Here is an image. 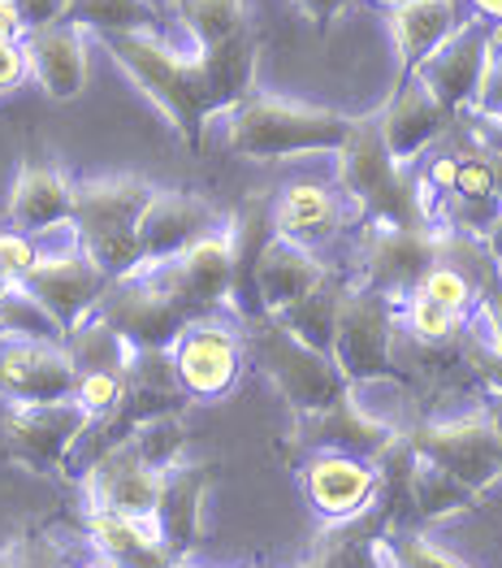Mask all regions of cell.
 Masks as SVG:
<instances>
[{
    "mask_svg": "<svg viewBox=\"0 0 502 568\" xmlns=\"http://www.w3.org/2000/svg\"><path fill=\"white\" fill-rule=\"evenodd\" d=\"M183 422L178 413L143 422L135 434L113 443L92 469H83V495L95 508H113L135 521H156L165 474L178 465Z\"/></svg>",
    "mask_w": 502,
    "mask_h": 568,
    "instance_id": "obj_1",
    "label": "cell"
},
{
    "mask_svg": "<svg viewBox=\"0 0 502 568\" xmlns=\"http://www.w3.org/2000/svg\"><path fill=\"white\" fill-rule=\"evenodd\" d=\"M104 44L113 52V61L135 79L139 92L170 118V126L183 135L186 148H199L208 118L222 113L208 79H204L199 57H178L156 31L104 36Z\"/></svg>",
    "mask_w": 502,
    "mask_h": 568,
    "instance_id": "obj_2",
    "label": "cell"
},
{
    "mask_svg": "<svg viewBox=\"0 0 502 568\" xmlns=\"http://www.w3.org/2000/svg\"><path fill=\"white\" fill-rule=\"evenodd\" d=\"M347 135H351V118L265 92H252L226 113L229 152L252 156V161H277V156H299V152H338Z\"/></svg>",
    "mask_w": 502,
    "mask_h": 568,
    "instance_id": "obj_3",
    "label": "cell"
},
{
    "mask_svg": "<svg viewBox=\"0 0 502 568\" xmlns=\"http://www.w3.org/2000/svg\"><path fill=\"white\" fill-rule=\"evenodd\" d=\"M156 191L139 174H104L88 179L74 191V235L88 247L95 265L113 278H126L143 265L139 252V222L147 213V204L156 200Z\"/></svg>",
    "mask_w": 502,
    "mask_h": 568,
    "instance_id": "obj_4",
    "label": "cell"
},
{
    "mask_svg": "<svg viewBox=\"0 0 502 568\" xmlns=\"http://www.w3.org/2000/svg\"><path fill=\"white\" fill-rule=\"evenodd\" d=\"M342 187L386 226H429V200L420 179L390 152L381 135V118H356L351 135L338 148Z\"/></svg>",
    "mask_w": 502,
    "mask_h": 568,
    "instance_id": "obj_5",
    "label": "cell"
},
{
    "mask_svg": "<svg viewBox=\"0 0 502 568\" xmlns=\"http://www.w3.org/2000/svg\"><path fill=\"white\" fill-rule=\"evenodd\" d=\"M95 313L126 334L135 352H170L195 322H204V313L170 283L165 265H139L135 274L113 278Z\"/></svg>",
    "mask_w": 502,
    "mask_h": 568,
    "instance_id": "obj_6",
    "label": "cell"
},
{
    "mask_svg": "<svg viewBox=\"0 0 502 568\" xmlns=\"http://www.w3.org/2000/svg\"><path fill=\"white\" fill-rule=\"evenodd\" d=\"M252 352L260 361V369L274 378V386L295 404L299 417H317L325 408L347 399V374L338 369V361L329 352L308 347L304 338L286 331L277 317L260 322L252 334Z\"/></svg>",
    "mask_w": 502,
    "mask_h": 568,
    "instance_id": "obj_7",
    "label": "cell"
},
{
    "mask_svg": "<svg viewBox=\"0 0 502 568\" xmlns=\"http://www.w3.org/2000/svg\"><path fill=\"white\" fill-rule=\"evenodd\" d=\"M92 417L65 399V404H9L0 417V460L22 465L31 474L57 477L79 456V443L92 434Z\"/></svg>",
    "mask_w": 502,
    "mask_h": 568,
    "instance_id": "obj_8",
    "label": "cell"
},
{
    "mask_svg": "<svg viewBox=\"0 0 502 568\" xmlns=\"http://www.w3.org/2000/svg\"><path fill=\"white\" fill-rule=\"evenodd\" d=\"M22 291L44 308L61 331H79L109 291V274L88 256V247L79 243L74 226H61L57 243L44 247V261L22 278Z\"/></svg>",
    "mask_w": 502,
    "mask_h": 568,
    "instance_id": "obj_9",
    "label": "cell"
},
{
    "mask_svg": "<svg viewBox=\"0 0 502 568\" xmlns=\"http://www.w3.org/2000/svg\"><path fill=\"white\" fill-rule=\"evenodd\" d=\"M390 347H395V304L381 291H347L338 331H334V361L347 382H372L390 374Z\"/></svg>",
    "mask_w": 502,
    "mask_h": 568,
    "instance_id": "obj_10",
    "label": "cell"
},
{
    "mask_svg": "<svg viewBox=\"0 0 502 568\" xmlns=\"http://www.w3.org/2000/svg\"><path fill=\"white\" fill-rule=\"evenodd\" d=\"M499 36L502 27H490L485 18H468L455 36L416 70V79L438 95L451 113L477 104V92H481V79H485V65L494 57Z\"/></svg>",
    "mask_w": 502,
    "mask_h": 568,
    "instance_id": "obj_11",
    "label": "cell"
},
{
    "mask_svg": "<svg viewBox=\"0 0 502 568\" xmlns=\"http://www.w3.org/2000/svg\"><path fill=\"white\" fill-rule=\"evenodd\" d=\"M420 460L447 469L463 486H481L502 469V447L490 417H459V422H433L408 434Z\"/></svg>",
    "mask_w": 502,
    "mask_h": 568,
    "instance_id": "obj_12",
    "label": "cell"
},
{
    "mask_svg": "<svg viewBox=\"0 0 502 568\" xmlns=\"http://www.w3.org/2000/svg\"><path fill=\"white\" fill-rule=\"evenodd\" d=\"M0 395L9 404H65L79 395V369L61 343H0Z\"/></svg>",
    "mask_w": 502,
    "mask_h": 568,
    "instance_id": "obj_13",
    "label": "cell"
},
{
    "mask_svg": "<svg viewBox=\"0 0 502 568\" xmlns=\"http://www.w3.org/2000/svg\"><path fill=\"white\" fill-rule=\"evenodd\" d=\"M442 256V239L429 226H386L377 222L368 231L365 243V274L368 286L390 295V300H408L416 286L424 283V274L438 265Z\"/></svg>",
    "mask_w": 502,
    "mask_h": 568,
    "instance_id": "obj_14",
    "label": "cell"
},
{
    "mask_svg": "<svg viewBox=\"0 0 502 568\" xmlns=\"http://www.w3.org/2000/svg\"><path fill=\"white\" fill-rule=\"evenodd\" d=\"M74 191H79V183H70V174L31 143V152L22 156L13 195H9V213H4L9 231L44 239L61 226H70L74 222Z\"/></svg>",
    "mask_w": 502,
    "mask_h": 568,
    "instance_id": "obj_15",
    "label": "cell"
},
{
    "mask_svg": "<svg viewBox=\"0 0 502 568\" xmlns=\"http://www.w3.org/2000/svg\"><path fill=\"white\" fill-rule=\"evenodd\" d=\"M174 369L191 399H222L243 369V338L222 317H204L170 347Z\"/></svg>",
    "mask_w": 502,
    "mask_h": 568,
    "instance_id": "obj_16",
    "label": "cell"
},
{
    "mask_svg": "<svg viewBox=\"0 0 502 568\" xmlns=\"http://www.w3.org/2000/svg\"><path fill=\"white\" fill-rule=\"evenodd\" d=\"M217 231V213L208 200L191 195V191H156V200L147 204L143 222H139V252L143 265H165L178 261L191 243Z\"/></svg>",
    "mask_w": 502,
    "mask_h": 568,
    "instance_id": "obj_17",
    "label": "cell"
},
{
    "mask_svg": "<svg viewBox=\"0 0 502 568\" xmlns=\"http://www.w3.org/2000/svg\"><path fill=\"white\" fill-rule=\"evenodd\" d=\"M386 22L399 52V79H411L468 18L463 0H386Z\"/></svg>",
    "mask_w": 502,
    "mask_h": 568,
    "instance_id": "obj_18",
    "label": "cell"
},
{
    "mask_svg": "<svg viewBox=\"0 0 502 568\" xmlns=\"http://www.w3.org/2000/svg\"><path fill=\"white\" fill-rule=\"evenodd\" d=\"M165 274L204 317H213L234 291V226H217L191 243L178 261H165Z\"/></svg>",
    "mask_w": 502,
    "mask_h": 568,
    "instance_id": "obj_19",
    "label": "cell"
},
{
    "mask_svg": "<svg viewBox=\"0 0 502 568\" xmlns=\"http://www.w3.org/2000/svg\"><path fill=\"white\" fill-rule=\"evenodd\" d=\"M377 118H381V135H386V143H390V152H395L403 165H411L429 143L451 126L455 113H451L438 95L411 74V79H399V88H395V95H390V104H386Z\"/></svg>",
    "mask_w": 502,
    "mask_h": 568,
    "instance_id": "obj_20",
    "label": "cell"
},
{
    "mask_svg": "<svg viewBox=\"0 0 502 568\" xmlns=\"http://www.w3.org/2000/svg\"><path fill=\"white\" fill-rule=\"evenodd\" d=\"M83 529L92 538L95 556H104L113 568H183L170 547L161 542L156 521H135V517H122L113 508H83Z\"/></svg>",
    "mask_w": 502,
    "mask_h": 568,
    "instance_id": "obj_21",
    "label": "cell"
},
{
    "mask_svg": "<svg viewBox=\"0 0 502 568\" xmlns=\"http://www.w3.org/2000/svg\"><path fill=\"white\" fill-rule=\"evenodd\" d=\"M325 270L320 261H313V252L304 243H290V239H274L265 247V256L256 261V274H252V295H256V308L265 317H281L286 308H295L313 286H320Z\"/></svg>",
    "mask_w": 502,
    "mask_h": 568,
    "instance_id": "obj_22",
    "label": "cell"
},
{
    "mask_svg": "<svg viewBox=\"0 0 502 568\" xmlns=\"http://www.w3.org/2000/svg\"><path fill=\"white\" fill-rule=\"evenodd\" d=\"M22 48L31 61V79L48 100H74L88 88V31L61 22L48 31H31Z\"/></svg>",
    "mask_w": 502,
    "mask_h": 568,
    "instance_id": "obj_23",
    "label": "cell"
},
{
    "mask_svg": "<svg viewBox=\"0 0 502 568\" xmlns=\"http://www.w3.org/2000/svg\"><path fill=\"white\" fill-rule=\"evenodd\" d=\"M308 499L325 517H360L372 495H377V469L365 465L360 456H342V452H325L308 465Z\"/></svg>",
    "mask_w": 502,
    "mask_h": 568,
    "instance_id": "obj_24",
    "label": "cell"
},
{
    "mask_svg": "<svg viewBox=\"0 0 502 568\" xmlns=\"http://www.w3.org/2000/svg\"><path fill=\"white\" fill-rule=\"evenodd\" d=\"M208 465H174L165 474L161 508H156V534L170 547V556L183 565L199 534V499L208 490Z\"/></svg>",
    "mask_w": 502,
    "mask_h": 568,
    "instance_id": "obj_25",
    "label": "cell"
},
{
    "mask_svg": "<svg viewBox=\"0 0 502 568\" xmlns=\"http://www.w3.org/2000/svg\"><path fill=\"white\" fill-rule=\"evenodd\" d=\"M342 222V200L325 183H290L277 191L274 200V231L290 243H313V239H334Z\"/></svg>",
    "mask_w": 502,
    "mask_h": 568,
    "instance_id": "obj_26",
    "label": "cell"
},
{
    "mask_svg": "<svg viewBox=\"0 0 502 568\" xmlns=\"http://www.w3.org/2000/svg\"><path fill=\"white\" fill-rule=\"evenodd\" d=\"M65 356L74 361L79 374H113V378H131L135 365V347L126 343V334L113 331L100 313H92L79 331L65 334Z\"/></svg>",
    "mask_w": 502,
    "mask_h": 568,
    "instance_id": "obj_27",
    "label": "cell"
},
{
    "mask_svg": "<svg viewBox=\"0 0 502 568\" xmlns=\"http://www.w3.org/2000/svg\"><path fill=\"white\" fill-rule=\"evenodd\" d=\"M308 422V438H317V443H329V447H338L342 456H351V452H368V456H381L390 443H395V434L386 426H377L372 417H365L356 404H351V395L342 399V404H334V408H325L317 417H304Z\"/></svg>",
    "mask_w": 502,
    "mask_h": 568,
    "instance_id": "obj_28",
    "label": "cell"
},
{
    "mask_svg": "<svg viewBox=\"0 0 502 568\" xmlns=\"http://www.w3.org/2000/svg\"><path fill=\"white\" fill-rule=\"evenodd\" d=\"M342 300H347V286L338 283L334 274H325L320 286H313L295 308H286L277 322L295 338H304L308 347L329 352L334 356V331H338V313H342Z\"/></svg>",
    "mask_w": 502,
    "mask_h": 568,
    "instance_id": "obj_29",
    "label": "cell"
},
{
    "mask_svg": "<svg viewBox=\"0 0 502 568\" xmlns=\"http://www.w3.org/2000/svg\"><path fill=\"white\" fill-rule=\"evenodd\" d=\"M165 18L161 4L152 0H70L65 22L79 31H95L104 36H131V31H156Z\"/></svg>",
    "mask_w": 502,
    "mask_h": 568,
    "instance_id": "obj_30",
    "label": "cell"
},
{
    "mask_svg": "<svg viewBox=\"0 0 502 568\" xmlns=\"http://www.w3.org/2000/svg\"><path fill=\"white\" fill-rule=\"evenodd\" d=\"M174 13L183 18V27L195 40V52L204 48H217L252 31V13H247V0H178Z\"/></svg>",
    "mask_w": 502,
    "mask_h": 568,
    "instance_id": "obj_31",
    "label": "cell"
},
{
    "mask_svg": "<svg viewBox=\"0 0 502 568\" xmlns=\"http://www.w3.org/2000/svg\"><path fill=\"white\" fill-rule=\"evenodd\" d=\"M18 338H40V343H65V331L48 317L44 308L18 286L9 295H0V343H18Z\"/></svg>",
    "mask_w": 502,
    "mask_h": 568,
    "instance_id": "obj_32",
    "label": "cell"
},
{
    "mask_svg": "<svg viewBox=\"0 0 502 568\" xmlns=\"http://www.w3.org/2000/svg\"><path fill=\"white\" fill-rule=\"evenodd\" d=\"M0 568H65V551L48 529L31 525L0 547Z\"/></svg>",
    "mask_w": 502,
    "mask_h": 568,
    "instance_id": "obj_33",
    "label": "cell"
},
{
    "mask_svg": "<svg viewBox=\"0 0 502 568\" xmlns=\"http://www.w3.org/2000/svg\"><path fill=\"white\" fill-rule=\"evenodd\" d=\"M408 331L420 338V343H447L451 334L459 331V313H451L447 304L411 291L408 295Z\"/></svg>",
    "mask_w": 502,
    "mask_h": 568,
    "instance_id": "obj_34",
    "label": "cell"
},
{
    "mask_svg": "<svg viewBox=\"0 0 502 568\" xmlns=\"http://www.w3.org/2000/svg\"><path fill=\"white\" fill-rule=\"evenodd\" d=\"M420 295H429V300H438V304H447L451 313H468V304H472V295H477V286H472V278L463 274V270H455V265H447L442 256H438V265L424 274V283L416 286Z\"/></svg>",
    "mask_w": 502,
    "mask_h": 568,
    "instance_id": "obj_35",
    "label": "cell"
},
{
    "mask_svg": "<svg viewBox=\"0 0 502 568\" xmlns=\"http://www.w3.org/2000/svg\"><path fill=\"white\" fill-rule=\"evenodd\" d=\"M44 261V243L35 235H22V231H0V270L13 278V283H22L35 265Z\"/></svg>",
    "mask_w": 502,
    "mask_h": 568,
    "instance_id": "obj_36",
    "label": "cell"
},
{
    "mask_svg": "<svg viewBox=\"0 0 502 568\" xmlns=\"http://www.w3.org/2000/svg\"><path fill=\"white\" fill-rule=\"evenodd\" d=\"M381 556H390L395 568H468L459 565L451 551H442L424 538H395L390 547H381Z\"/></svg>",
    "mask_w": 502,
    "mask_h": 568,
    "instance_id": "obj_37",
    "label": "cell"
},
{
    "mask_svg": "<svg viewBox=\"0 0 502 568\" xmlns=\"http://www.w3.org/2000/svg\"><path fill=\"white\" fill-rule=\"evenodd\" d=\"M485 122H502V36L494 44V57L485 65V79H481V92H477V104H472Z\"/></svg>",
    "mask_w": 502,
    "mask_h": 568,
    "instance_id": "obj_38",
    "label": "cell"
},
{
    "mask_svg": "<svg viewBox=\"0 0 502 568\" xmlns=\"http://www.w3.org/2000/svg\"><path fill=\"white\" fill-rule=\"evenodd\" d=\"M31 79V61H27V48L22 44H0V95L22 88Z\"/></svg>",
    "mask_w": 502,
    "mask_h": 568,
    "instance_id": "obj_39",
    "label": "cell"
},
{
    "mask_svg": "<svg viewBox=\"0 0 502 568\" xmlns=\"http://www.w3.org/2000/svg\"><path fill=\"white\" fill-rule=\"evenodd\" d=\"M22 18L31 31H48V27H61L65 13H70V0H18Z\"/></svg>",
    "mask_w": 502,
    "mask_h": 568,
    "instance_id": "obj_40",
    "label": "cell"
},
{
    "mask_svg": "<svg viewBox=\"0 0 502 568\" xmlns=\"http://www.w3.org/2000/svg\"><path fill=\"white\" fill-rule=\"evenodd\" d=\"M290 4H295V9L317 27V31H325V27H329L338 13H347L356 0H290Z\"/></svg>",
    "mask_w": 502,
    "mask_h": 568,
    "instance_id": "obj_41",
    "label": "cell"
},
{
    "mask_svg": "<svg viewBox=\"0 0 502 568\" xmlns=\"http://www.w3.org/2000/svg\"><path fill=\"white\" fill-rule=\"evenodd\" d=\"M31 27L18 9V0H0V44H27Z\"/></svg>",
    "mask_w": 502,
    "mask_h": 568,
    "instance_id": "obj_42",
    "label": "cell"
},
{
    "mask_svg": "<svg viewBox=\"0 0 502 568\" xmlns=\"http://www.w3.org/2000/svg\"><path fill=\"white\" fill-rule=\"evenodd\" d=\"M485 322H490V338H494V352L502 356V291L485 300Z\"/></svg>",
    "mask_w": 502,
    "mask_h": 568,
    "instance_id": "obj_43",
    "label": "cell"
},
{
    "mask_svg": "<svg viewBox=\"0 0 502 568\" xmlns=\"http://www.w3.org/2000/svg\"><path fill=\"white\" fill-rule=\"evenodd\" d=\"M472 18H485L490 27H502V0H468Z\"/></svg>",
    "mask_w": 502,
    "mask_h": 568,
    "instance_id": "obj_44",
    "label": "cell"
},
{
    "mask_svg": "<svg viewBox=\"0 0 502 568\" xmlns=\"http://www.w3.org/2000/svg\"><path fill=\"white\" fill-rule=\"evenodd\" d=\"M490 252H494V261L502 265V213H499V222L490 226Z\"/></svg>",
    "mask_w": 502,
    "mask_h": 568,
    "instance_id": "obj_45",
    "label": "cell"
},
{
    "mask_svg": "<svg viewBox=\"0 0 502 568\" xmlns=\"http://www.w3.org/2000/svg\"><path fill=\"white\" fill-rule=\"evenodd\" d=\"M9 291H18V283H13V278L0 270V295H9Z\"/></svg>",
    "mask_w": 502,
    "mask_h": 568,
    "instance_id": "obj_46",
    "label": "cell"
},
{
    "mask_svg": "<svg viewBox=\"0 0 502 568\" xmlns=\"http://www.w3.org/2000/svg\"><path fill=\"white\" fill-rule=\"evenodd\" d=\"M79 568H113V565H109V560H104V556H92V560H88V565H79Z\"/></svg>",
    "mask_w": 502,
    "mask_h": 568,
    "instance_id": "obj_47",
    "label": "cell"
},
{
    "mask_svg": "<svg viewBox=\"0 0 502 568\" xmlns=\"http://www.w3.org/2000/svg\"><path fill=\"white\" fill-rule=\"evenodd\" d=\"M152 4H161V9H174V4H178V0H152Z\"/></svg>",
    "mask_w": 502,
    "mask_h": 568,
    "instance_id": "obj_48",
    "label": "cell"
},
{
    "mask_svg": "<svg viewBox=\"0 0 502 568\" xmlns=\"http://www.w3.org/2000/svg\"><path fill=\"white\" fill-rule=\"evenodd\" d=\"M499 126H502V122H499Z\"/></svg>",
    "mask_w": 502,
    "mask_h": 568,
    "instance_id": "obj_49",
    "label": "cell"
}]
</instances>
